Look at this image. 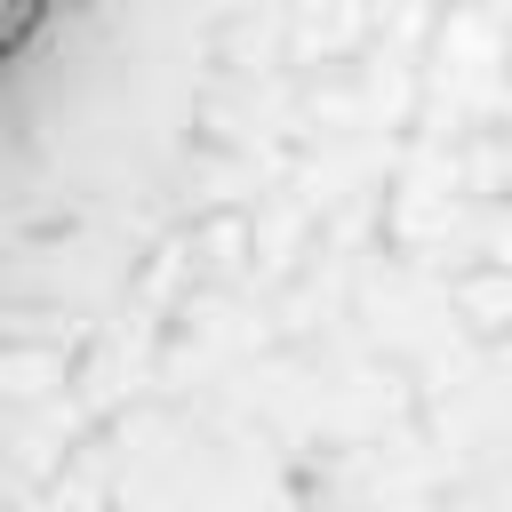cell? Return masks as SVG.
I'll list each match as a JSON object with an SVG mask.
<instances>
[{
  "mask_svg": "<svg viewBox=\"0 0 512 512\" xmlns=\"http://www.w3.org/2000/svg\"><path fill=\"white\" fill-rule=\"evenodd\" d=\"M40 16H48V0H0V64L40 32Z\"/></svg>",
  "mask_w": 512,
  "mask_h": 512,
  "instance_id": "1",
  "label": "cell"
}]
</instances>
